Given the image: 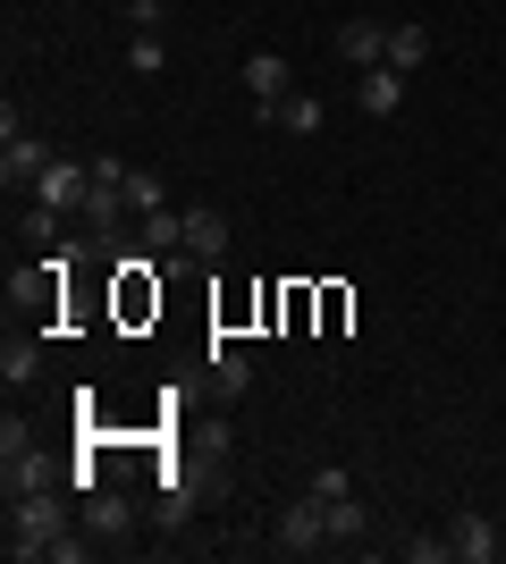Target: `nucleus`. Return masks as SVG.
Listing matches in <instances>:
<instances>
[{
  "mask_svg": "<svg viewBox=\"0 0 506 564\" xmlns=\"http://www.w3.org/2000/svg\"><path fill=\"white\" fill-rule=\"evenodd\" d=\"M76 506H85L76 489H25V497H9V540H0V547H9V556H43V547L68 531Z\"/></svg>",
  "mask_w": 506,
  "mask_h": 564,
  "instance_id": "1",
  "label": "nucleus"
},
{
  "mask_svg": "<svg viewBox=\"0 0 506 564\" xmlns=\"http://www.w3.org/2000/svg\"><path fill=\"white\" fill-rule=\"evenodd\" d=\"M43 169H51L43 135H25L18 110H0V186H9V194H34V177H43Z\"/></svg>",
  "mask_w": 506,
  "mask_h": 564,
  "instance_id": "2",
  "label": "nucleus"
},
{
  "mask_svg": "<svg viewBox=\"0 0 506 564\" xmlns=\"http://www.w3.org/2000/svg\"><path fill=\"white\" fill-rule=\"evenodd\" d=\"M85 186H94V169H76V161H60V152H51V169L34 177V203L76 219V212H85Z\"/></svg>",
  "mask_w": 506,
  "mask_h": 564,
  "instance_id": "3",
  "label": "nucleus"
},
{
  "mask_svg": "<svg viewBox=\"0 0 506 564\" xmlns=\"http://www.w3.org/2000/svg\"><path fill=\"white\" fill-rule=\"evenodd\" d=\"M279 547H288V556H313V547H330V522H321V497H313V489H304L288 514H279Z\"/></svg>",
  "mask_w": 506,
  "mask_h": 564,
  "instance_id": "4",
  "label": "nucleus"
},
{
  "mask_svg": "<svg viewBox=\"0 0 506 564\" xmlns=\"http://www.w3.org/2000/svg\"><path fill=\"white\" fill-rule=\"evenodd\" d=\"M337 59H346V68H388V25L380 18H346L337 25Z\"/></svg>",
  "mask_w": 506,
  "mask_h": 564,
  "instance_id": "5",
  "label": "nucleus"
},
{
  "mask_svg": "<svg viewBox=\"0 0 506 564\" xmlns=\"http://www.w3.org/2000/svg\"><path fill=\"white\" fill-rule=\"evenodd\" d=\"M85 531H94V540H127V531H136V497L101 480V489L85 497Z\"/></svg>",
  "mask_w": 506,
  "mask_h": 564,
  "instance_id": "6",
  "label": "nucleus"
},
{
  "mask_svg": "<svg viewBox=\"0 0 506 564\" xmlns=\"http://www.w3.org/2000/svg\"><path fill=\"white\" fill-rule=\"evenodd\" d=\"M9 497H25V489H68V464H51L43 447H9Z\"/></svg>",
  "mask_w": 506,
  "mask_h": 564,
  "instance_id": "7",
  "label": "nucleus"
},
{
  "mask_svg": "<svg viewBox=\"0 0 506 564\" xmlns=\"http://www.w3.org/2000/svg\"><path fill=\"white\" fill-rule=\"evenodd\" d=\"M219 253H228V219L219 212H186V253H169V261L194 270V261H219Z\"/></svg>",
  "mask_w": 506,
  "mask_h": 564,
  "instance_id": "8",
  "label": "nucleus"
},
{
  "mask_svg": "<svg viewBox=\"0 0 506 564\" xmlns=\"http://www.w3.org/2000/svg\"><path fill=\"white\" fill-rule=\"evenodd\" d=\"M355 101H363L372 118H397V110H406V68H363Z\"/></svg>",
  "mask_w": 506,
  "mask_h": 564,
  "instance_id": "9",
  "label": "nucleus"
},
{
  "mask_svg": "<svg viewBox=\"0 0 506 564\" xmlns=\"http://www.w3.org/2000/svg\"><path fill=\"white\" fill-rule=\"evenodd\" d=\"M212 388L219 397H245V388H254V354H237V346L212 337Z\"/></svg>",
  "mask_w": 506,
  "mask_h": 564,
  "instance_id": "10",
  "label": "nucleus"
},
{
  "mask_svg": "<svg viewBox=\"0 0 506 564\" xmlns=\"http://www.w3.org/2000/svg\"><path fill=\"white\" fill-rule=\"evenodd\" d=\"M448 556H464V564H489V556H498V531H489L482 514H464L456 531H448Z\"/></svg>",
  "mask_w": 506,
  "mask_h": 564,
  "instance_id": "11",
  "label": "nucleus"
},
{
  "mask_svg": "<svg viewBox=\"0 0 506 564\" xmlns=\"http://www.w3.org/2000/svg\"><path fill=\"white\" fill-rule=\"evenodd\" d=\"M245 85H254V101H279L288 94V59L279 51H245Z\"/></svg>",
  "mask_w": 506,
  "mask_h": 564,
  "instance_id": "12",
  "label": "nucleus"
},
{
  "mask_svg": "<svg viewBox=\"0 0 506 564\" xmlns=\"http://www.w3.org/2000/svg\"><path fill=\"white\" fill-rule=\"evenodd\" d=\"M321 522H330V547H355L372 522H363V506L355 497H321Z\"/></svg>",
  "mask_w": 506,
  "mask_h": 564,
  "instance_id": "13",
  "label": "nucleus"
},
{
  "mask_svg": "<svg viewBox=\"0 0 506 564\" xmlns=\"http://www.w3.org/2000/svg\"><path fill=\"white\" fill-rule=\"evenodd\" d=\"M422 59H431V34H422V25H388V68H422Z\"/></svg>",
  "mask_w": 506,
  "mask_h": 564,
  "instance_id": "14",
  "label": "nucleus"
},
{
  "mask_svg": "<svg viewBox=\"0 0 506 564\" xmlns=\"http://www.w3.org/2000/svg\"><path fill=\"white\" fill-rule=\"evenodd\" d=\"M34 371H43V346H34V337H9V346H0V379H9V388H25Z\"/></svg>",
  "mask_w": 506,
  "mask_h": 564,
  "instance_id": "15",
  "label": "nucleus"
},
{
  "mask_svg": "<svg viewBox=\"0 0 506 564\" xmlns=\"http://www.w3.org/2000/svg\"><path fill=\"white\" fill-rule=\"evenodd\" d=\"M321 118L330 110H321L313 94H279V127H288V135H321Z\"/></svg>",
  "mask_w": 506,
  "mask_h": 564,
  "instance_id": "16",
  "label": "nucleus"
},
{
  "mask_svg": "<svg viewBox=\"0 0 506 564\" xmlns=\"http://www.w3.org/2000/svg\"><path fill=\"white\" fill-rule=\"evenodd\" d=\"M161 203H169V186L152 169H136V177H127V212H161Z\"/></svg>",
  "mask_w": 506,
  "mask_h": 564,
  "instance_id": "17",
  "label": "nucleus"
},
{
  "mask_svg": "<svg viewBox=\"0 0 506 564\" xmlns=\"http://www.w3.org/2000/svg\"><path fill=\"white\" fill-rule=\"evenodd\" d=\"M127 68H136V76H161V68H169L161 34H136V43H127Z\"/></svg>",
  "mask_w": 506,
  "mask_h": 564,
  "instance_id": "18",
  "label": "nucleus"
},
{
  "mask_svg": "<svg viewBox=\"0 0 506 564\" xmlns=\"http://www.w3.org/2000/svg\"><path fill=\"white\" fill-rule=\"evenodd\" d=\"M127 25H136V34H161V25H169V0H127Z\"/></svg>",
  "mask_w": 506,
  "mask_h": 564,
  "instance_id": "19",
  "label": "nucleus"
},
{
  "mask_svg": "<svg viewBox=\"0 0 506 564\" xmlns=\"http://www.w3.org/2000/svg\"><path fill=\"white\" fill-rule=\"evenodd\" d=\"M85 547H94V540H76V531H60V540H51L43 556H51V564H85Z\"/></svg>",
  "mask_w": 506,
  "mask_h": 564,
  "instance_id": "20",
  "label": "nucleus"
},
{
  "mask_svg": "<svg viewBox=\"0 0 506 564\" xmlns=\"http://www.w3.org/2000/svg\"><path fill=\"white\" fill-rule=\"evenodd\" d=\"M397 556H406V564H439V556H448V540H397Z\"/></svg>",
  "mask_w": 506,
  "mask_h": 564,
  "instance_id": "21",
  "label": "nucleus"
},
{
  "mask_svg": "<svg viewBox=\"0 0 506 564\" xmlns=\"http://www.w3.org/2000/svg\"><path fill=\"white\" fill-rule=\"evenodd\" d=\"M34 236H43V245H60V236H68V212H43V203H34Z\"/></svg>",
  "mask_w": 506,
  "mask_h": 564,
  "instance_id": "22",
  "label": "nucleus"
}]
</instances>
